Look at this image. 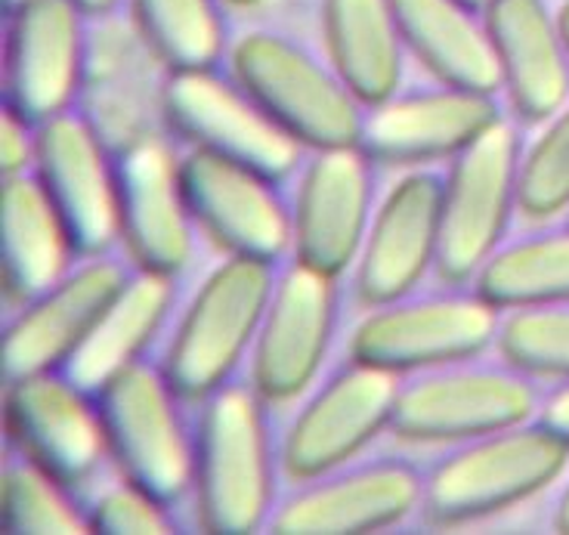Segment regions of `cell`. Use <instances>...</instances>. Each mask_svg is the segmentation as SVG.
Returning <instances> with one entry per match:
<instances>
[{
    "label": "cell",
    "instance_id": "e575fe53",
    "mask_svg": "<svg viewBox=\"0 0 569 535\" xmlns=\"http://www.w3.org/2000/svg\"><path fill=\"white\" fill-rule=\"evenodd\" d=\"M551 526L557 533H569V477L563 483V489L557 493L555 507H551Z\"/></svg>",
    "mask_w": 569,
    "mask_h": 535
},
{
    "label": "cell",
    "instance_id": "f546056e",
    "mask_svg": "<svg viewBox=\"0 0 569 535\" xmlns=\"http://www.w3.org/2000/svg\"><path fill=\"white\" fill-rule=\"evenodd\" d=\"M496 353L539 380H569V300L501 313Z\"/></svg>",
    "mask_w": 569,
    "mask_h": 535
},
{
    "label": "cell",
    "instance_id": "f1b7e54d",
    "mask_svg": "<svg viewBox=\"0 0 569 535\" xmlns=\"http://www.w3.org/2000/svg\"><path fill=\"white\" fill-rule=\"evenodd\" d=\"M0 514L7 533H90L84 498L16 449L7 452L0 474Z\"/></svg>",
    "mask_w": 569,
    "mask_h": 535
},
{
    "label": "cell",
    "instance_id": "4316f807",
    "mask_svg": "<svg viewBox=\"0 0 569 535\" xmlns=\"http://www.w3.org/2000/svg\"><path fill=\"white\" fill-rule=\"evenodd\" d=\"M470 285L501 313L569 300V220L505 239Z\"/></svg>",
    "mask_w": 569,
    "mask_h": 535
},
{
    "label": "cell",
    "instance_id": "5b68a950",
    "mask_svg": "<svg viewBox=\"0 0 569 535\" xmlns=\"http://www.w3.org/2000/svg\"><path fill=\"white\" fill-rule=\"evenodd\" d=\"M541 380L505 356H470L402 375L390 434L418 446H456L539 418Z\"/></svg>",
    "mask_w": 569,
    "mask_h": 535
},
{
    "label": "cell",
    "instance_id": "8fae6325",
    "mask_svg": "<svg viewBox=\"0 0 569 535\" xmlns=\"http://www.w3.org/2000/svg\"><path fill=\"white\" fill-rule=\"evenodd\" d=\"M402 375L350 359L328 371L282 434V474L313 479L390 434Z\"/></svg>",
    "mask_w": 569,
    "mask_h": 535
},
{
    "label": "cell",
    "instance_id": "4dcf8cb0",
    "mask_svg": "<svg viewBox=\"0 0 569 535\" xmlns=\"http://www.w3.org/2000/svg\"><path fill=\"white\" fill-rule=\"evenodd\" d=\"M520 214L539 224L569 214V102L541 121L539 137L523 146Z\"/></svg>",
    "mask_w": 569,
    "mask_h": 535
},
{
    "label": "cell",
    "instance_id": "ffe728a7",
    "mask_svg": "<svg viewBox=\"0 0 569 535\" xmlns=\"http://www.w3.org/2000/svg\"><path fill=\"white\" fill-rule=\"evenodd\" d=\"M442 184L440 170H406L375 208L353 264V295L366 310L418 291L427 273H437Z\"/></svg>",
    "mask_w": 569,
    "mask_h": 535
},
{
    "label": "cell",
    "instance_id": "ab89813d",
    "mask_svg": "<svg viewBox=\"0 0 569 535\" xmlns=\"http://www.w3.org/2000/svg\"><path fill=\"white\" fill-rule=\"evenodd\" d=\"M16 3H22V0H3V10H10V7H16Z\"/></svg>",
    "mask_w": 569,
    "mask_h": 535
},
{
    "label": "cell",
    "instance_id": "9a60e30c",
    "mask_svg": "<svg viewBox=\"0 0 569 535\" xmlns=\"http://www.w3.org/2000/svg\"><path fill=\"white\" fill-rule=\"evenodd\" d=\"M341 316V276L291 257L279 267L276 288L251 350V384L270 403L307 394L326 366Z\"/></svg>",
    "mask_w": 569,
    "mask_h": 535
},
{
    "label": "cell",
    "instance_id": "d590c367",
    "mask_svg": "<svg viewBox=\"0 0 569 535\" xmlns=\"http://www.w3.org/2000/svg\"><path fill=\"white\" fill-rule=\"evenodd\" d=\"M78 3H81L90 16H106V13H112L121 0H78Z\"/></svg>",
    "mask_w": 569,
    "mask_h": 535
},
{
    "label": "cell",
    "instance_id": "4fadbf2b",
    "mask_svg": "<svg viewBox=\"0 0 569 535\" xmlns=\"http://www.w3.org/2000/svg\"><path fill=\"white\" fill-rule=\"evenodd\" d=\"M180 180L192 220L208 239L227 254L284 264L295 224L279 180L201 146L180 152Z\"/></svg>",
    "mask_w": 569,
    "mask_h": 535
},
{
    "label": "cell",
    "instance_id": "277c9868",
    "mask_svg": "<svg viewBox=\"0 0 569 535\" xmlns=\"http://www.w3.org/2000/svg\"><path fill=\"white\" fill-rule=\"evenodd\" d=\"M114 470L158 502L177 507L196 486V418L192 406L158 359L142 356L118 368L97 390Z\"/></svg>",
    "mask_w": 569,
    "mask_h": 535
},
{
    "label": "cell",
    "instance_id": "f35d334b",
    "mask_svg": "<svg viewBox=\"0 0 569 535\" xmlns=\"http://www.w3.org/2000/svg\"><path fill=\"white\" fill-rule=\"evenodd\" d=\"M470 7H477V10H486V7H489V3H492V0H468Z\"/></svg>",
    "mask_w": 569,
    "mask_h": 535
},
{
    "label": "cell",
    "instance_id": "ac0fdd59",
    "mask_svg": "<svg viewBox=\"0 0 569 535\" xmlns=\"http://www.w3.org/2000/svg\"><path fill=\"white\" fill-rule=\"evenodd\" d=\"M375 168L362 146L307 152L291 198L295 260L341 279L353 269L375 214Z\"/></svg>",
    "mask_w": 569,
    "mask_h": 535
},
{
    "label": "cell",
    "instance_id": "603a6c76",
    "mask_svg": "<svg viewBox=\"0 0 569 535\" xmlns=\"http://www.w3.org/2000/svg\"><path fill=\"white\" fill-rule=\"evenodd\" d=\"M81 254L57 205L29 174L3 177L0 184V279L3 295L19 307L47 285L62 279Z\"/></svg>",
    "mask_w": 569,
    "mask_h": 535
},
{
    "label": "cell",
    "instance_id": "7a4b0ae2",
    "mask_svg": "<svg viewBox=\"0 0 569 535\" xmlns=\"http://www.w3.org/2000/svg\"><path fill=\"white\" fill-rule=\"evenodd\" d=\"M569 465V443L541 418L446 446L425 467L430 526H468L536 498Z\"/></svg>",
    "mask_w": 569,
    "mask_h": 535
},
{
    "label": "cell",
    "instance_id": "83f0119b",
    "mask_svg": "<svg viewBox=\"0 0 569 535\" xmlns=\"http://www.w3.org/2000/svg\"><path fill=\"white\" fill-rule=\"evenodd\" d=\"M227 0H130L142 43L168 71L213 69L229 57Z\"/></svg>",
    "mask_w": 569,
    "mask_h": 535
},
{
    "label": "cell",
    "instance_id": "8d00e7d4",
    "mask_svg": "<svg viewBox=\"0 0 569 535\" xmlns=\"http://www.w3.org/2000/svg\"><path fill=\"white\" fill-rule=\"evenodd\" d=\"M557 22H560V34H563V41H567L569 50V0H563V7L557 10Z\"/></svg>",
    "mask_w": 569,
    "mask_h": 535
},
{
    "label": "cell",
    "instance_id": "d6a6232c",
    "mask_svg": "<svg viewBox=\"0 0 569 535\" xmlns=\"http://www.w3.org/2000/svg\"><path fill=\"white\" fill-rule=\"evenodd\" d=\"M38 156V125H31L26 115L3 102L0 112V170L3 177L29 174Z\"/></svg>",
    "mask_w": 569,
    "mask_h": 535
},
{
    "label": "cell",
    "instance_id": "1f68e13d",
    "mask_svg": "<svg viewBox=\"0 0 569 535\" xmlns=\"http://www.w3.org/2000/svg\"><path fill=\"white\" fill-rule=\"evenodd\" d=\"M90 533L102 535H161L177 533L173 507L158 502L156 495L146 493L121 470L114 479L102 486H90V498H84Z\"/></svg>",
    "mask_w": 569,
    "mask_h": 535
},
{
    "label": "cell",
    "instance_id": "d4e9b609",
    "mask_svg": "<svg viewBox=\"0 0 569 535\" xmlns=\"http://www.w3.org/2000/svg\"><path fill=\"white\" fill-rule=\"evenodd\" d=\"M177 307V276L133 267L124 288L112 297L84 344L74 350L62 371L87 390H100L118 368L149 356L158 335L168 328Z\"/></svg>",
    "mask_w": 569,
    "mask_h": 535
},
{
    "label": "cell",
    "instance_id": "7c38bea8",
    "mask_svg": "<svg viewBox=\"0 0 569 535\" xmlns=\"http://www.w3.org/2000/svg\"><path fill=\"white\" fill-rule=\"evenodd\" d=\"M3 427L10 449L29 455L78 495L112 462L100 399L62 368L10 380Z\"/></svg>",
    "mask_w": 569,
    "mask_h": 535
},
{
    "label": "cell",
    "instance_id": "ba28073f",
    "mask_svg": "<svg viewBox=\"0 0 569 535\" xmlns=\"http://www.w3.org/2000/svg\"><path fill=\"white\" fill-rule=\"evenodd\" d=\"M501 310L492 307L473 285L442 283L437 291H409L387 300L359 319L350 335L347 356L412 375L496 347Z\"/></svg>",
    "mask_w": 569,
    "mask_h": 535
},
{
    "label": "cell",
    "instance_id": "7402d4cb",
    "mask_svg": "<svg viewBox=\"0 0 569 535\" xmlns=\"http://www.w3.org/2000/svg\"><path fill=\"white\" fill-rule=\"evenodd\" d=\"M501 90L520 125H541L569 102V50L545 0H492L483 10Z\"/></svg>",
    "mask_w": 569,
    "mask_h": 535
},
{
    "label": "cell",
    "instance_id": "836d02e7",
    "mask_svg": "<svg viewBox=\"0 0 569 535\" xmlns=\"http://www.w3.org/2000/svg\"><path fill=\"white\" fill-rule=\"evenodd\" d=\"M539 418L569 443V380H557L551 390H545Z\"/></svg>",
    "mask_w": 569,
    "mask_h": 535
},
{
    "label": "cell",
    "instance_id": "484cf974",
    "mask_svg": "<svg viewBox=\"0 0 569 535\" xmlns=\"http://www.w3.org/2000/svg\"><path fill=\"white\" fill-rule=\"evenodd\" d=\"M328 59L366 106L402 87L406 41L393 0H326L322 3Z\"/></svg>",
    "mask_w": 569,
    "mask_h": 535
},
{
    "label": "cell",
    "instance_id": "44dd1931",
    "mask_svg": "<svg viewBox=\"0 0 569 535\" xmlns=\"http://www.w3.org/2000/svg\"><path fill=\"white\" fill-rule=\"evenodd\" d=\"M118 205L130 260L180 279L196 254L199 226L180 180V152L164 133L152 130L118 149Z\"/></svg>",
    "mask_w": 569,
    "mask_h": 535
},
{
    "label": "cell",
    "instance_id": "30bf717a",
    "mask_svg": "<svg viewBox=\"0 0 569 535\" xmlns=\"http://www.w3.org/2000/svg\"><path fill=\"white\" fill-rule=\"evenodd\" d=\"M425 505V467L402 455H356L298 483L276 505L267 533L353 535L393 529Z\"/></svg>",
    "mask_w": 569,
    "mask_h": 535
},
{
    "label": "cell",
    "instance_id": "60d3db41",
    "mask_svg": "<svg viewBox=\"0 0 569 535\" xmlns=\"http://www.w3.org/2000/svg\"><path fill=\"white\" fill-rule=\"evenodd\" d=\"M567 220H569V214H567Z\"/></svg>",
    "mask_w": 569,
    "mask_h": 535
},
{
    "label": "cell",
    "instance_id": "3957f363",
    "mask_svg": "<svg viewBox=\"0 0 569 535\" xmlns=\"http://www.w3.org/2000/svg\"><path fill=\"white\" fill-rule=\"evenodd\" d=\"M279 267L227 254L186 300L158 363L192 406L239 378L242 363L251 359Z\"/></svg>",
    "mask_w": 569,
    "mask_h": 535
},
{
    "label": "cell",
    "instance_id": "e0dca14e",
    "mask_svg": "<svg viewBox=\"0 0 569 535\" xmlns=\"http://www.w3.org/2000/svg\"><path fill=\"white\" fill-rule=\"evenodd\" d=\"M87 16L78 0H22L7 10L3 102L31 125L78 106L90 53Z\"/></svg>",
    "mask_w": 569,
    "mask_h": 535
},
{
    "label": "cell",
    "instance_id": "8992f818",
    "mask_svg": "<svg viewBox=\"0 0 569 535\" xmlns=\"http://www.w3.org/2000/svg\"><path fill=\"white\" fill-rule=\"evenodd\" d=\"M227 59L239 85L307 149L359 146L366 102L331 59L270 29L244 31Z\"/></svg>",
    "mask_w": 569,
    "mask_h": 535
},
{
    "label": "cell",
    "instance_id": "6da1fadb",
    "mask_svg": "<svg viewBox=\"0 0 569 535\" xmlns=\"http://www.w3.org/2000/svg\"><path fill=\"white\" fill-rule=\"evenodd\" d=\"M282 437H276L270 399L251 378H232L199 403L196 415V486L201 529L251 535L276 514V474Z\"/></svg>",
    "mask_w": 569,
    "mask_h": 535
},
{
    "label": "cell",
    "instance_id": "2e32d148",
    "mask_svg": "<svg viewBox=\"0 0 569 535\" xmlns=\"http://www.w3.org/2000/svg\"><path fill=\"white\" fill-rule=\"evenodd\" d=\"M133 267V260L114 251L90 254L62 279L13 307L0 335L3 384L66 366L112 297L124 288Z\"/></svg>",
    "mask_w": 569,
    "mask_h": 535
},
{
    "label": "cell",
    "instance_id": "9c48e42d",
    "mask_svg": "<svg viewBox=\"0 0 569 535\" xmlns=\"http://www.w3.org/2000/svg\"><path fill=\"white\" fill-rule=\"evenodd\" d=\"M164 127L186 146H201L242 165L263 170L272 180H295L307 158L298 142L257 102L229 69H186L164 75Z\"/></svg>",
    "mask_w": 569,
    "mask_h": 535
},
{
    "label": "cell",
    "instance_id": "d6986e66",
    "mask_svg": "<svg viewBox=\"0 0 569 535\" xmlns=\"http://www.w3.org/2000/svg\"><path fill=\"white\" fill-rule=\"evenodd\" d=\"M505 118L496 93L437 81L390 93L366 106L359 146L387 168H430L473 142Z\"/></svg>",
    "mask_w": 569,
    "mask_h": 535
},
{
    "label": "cell",
    "instance_id": "52a82bcc",
    "mask_svg": "<svg viewBox=\"0 0 569 535\" xmlns=\"http://www.w3.org/2000/svg\"><path fill=\"white\" fill-rule=\"evenodd\" d=\"M523 137L513 115L498 118L442 170L440 283L470 285L486 260L508 239L520 211Z\"/></svg>",
    "mask_w": 569,
    "mask_h": 535
},
{
    "label": "cell",
    "instance_id": "cb8c5ba5",
    "mask_svg": "<svg viewBox=\"0 0 569 535\" xmlns=\"http://www.w3.org/2000/svg\"><path fill=\"white\" fill-rule=\"evenodd\" d=\"M406 50L437 81L501 93V66L486 13L468 0H393Z\"/></svg>",
    "mask_w": 569,
    "mask_h": 535
},
{
    "label": "cell",
    "instance_id": "5bb4252c",
    "mask_svg": "<svg viewBox=\"0 0 569 535\" xmlns=\"http://www.w3.org/2000/svg\"><path fill=\"white\" fill-rule=\"evenodd\" d=\"M34 177L57 205L81 257L121 245L118 149L78 106L38 125Z\"/></svg>",
    "mask_w": 569,
    "mask_h": 535
},
{
    "label": "cell",
    "instance_id": "74e56055",
    "mask_svg": "<svg viewBox=\"0 0 569 535\" xmlns=\"http://www.w3.org/2000/svg\"><path fill=\"white\" fill-rule=\"evenodd\" d=\"M229 7H242V10H248V7H257V3H263V0H227Z\"/></svg>",
    "mask_w": 569,
    "mask_h": 535
}]
</instances>
